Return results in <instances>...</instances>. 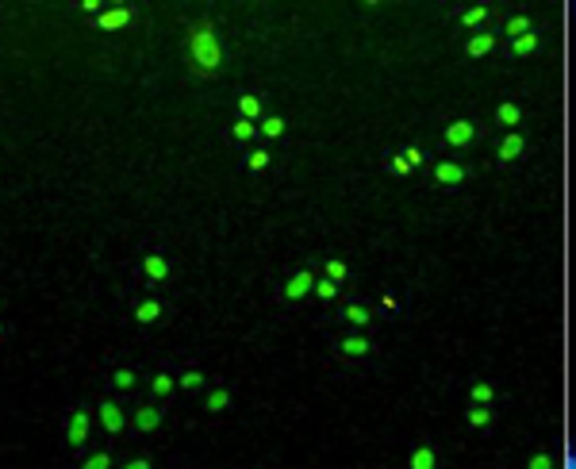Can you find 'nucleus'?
I'll use <instances>...</instances> for the list:
<instances>
[{"mask_svg":"<svg viewBox=\"0 0 576 469\" xmlns=\"http://www.w3.org/2000/svg\"><path fill=\"white\" fill-rule=\"evenodd\" d=\"M188 58L200 73H215L223 65V46L215 39V27L212 23H196L192 35H188Z\"/></svg>","mask_w":576,"mask_h":469,"instance_id":"obj_1","label":"nucleus"},{"mask_svg":"<svg viewBox=\"0 0 576 469\" xmlns=\"http://www.w3.org/2000/svg\"><path fill=\"white\" fill-rule=\"evenodd\" d=\"M308 293H315V274H311V269H300L296 277H288L285 300H304Z\"/></svg>","mask_w":576,"mask_h":469,"instance_id":"obj_2","label":"nucleus"},{"mask_svg":"<svg viewBox=\"0 0 576 469\" xmlns=\"http://www.w3.org/2000/svg\"><path fill=\"white\" fill-rule=\"evenodd\" d=\"M477 139V124L473 119H453V124L446 127V143L450 146H469Z\"/></svg>","mask_w":576,"mask_h":469,"instance_id":"obj_3","label":"nucleus"},{"mask_svg":"<svg viewBox=\"0 0 576 469\" xmlns=\"http://www.w3.org/2000/svg\"><path fill=\"white\" fill-rule=\"evenodd\" d=\"M523 150H526V139L518 135V131H507V135L499 139V146H496V158H499V162H515Z\"/></svg>","mask_w":576,"mask_h":469,"instance_id":"obj_4","label":"nucleus"},{"mask_svg":"<svg viewBox=\"0 0 576 469\" xmlns=\"http://www.w3.org/2000/svg\"><path fill=\"white\" fill-rule=\"evenodd\" d=\"M100 424H104L108 435H119V431L127 427V419H124V411H119L116 400H104V404H100Z\"/></svg>","mask_w":576,"mask_h":469,"instance_id":"obj_5","label":"nucleus"},{"mask_svg":"<svg viewBox=\"0 0 576 469\" xmlns=\"http://www.w3.org/2000/svg\"><path fill=\"white\" fill-rule=\"evenodd\" d=\"M492 46H496V35L492 31H477V35H469L465 54H469V58H484V54H492Z\"/></svg>","mask_w":576,"mask_h":469,"instance_id":"obj_6","label":"nucleus"},{"mask_svg":"<svg viewBox=\"0 0 576 469\" xmlns=\"http://www.w3.org/2000/svg\"><path fill=\"white\" fill-rule=\"evenodd\" d=\"M434 181H438V185H461V181H465V166L438 162V166H434Z\"/></svg>","mask_w":576,"mask_h":469,"instance_id":"obj_7","label":"nucleus"},{"mask_svg":"<svg viewBox=\"0 0 576 469\" xmlns=\"http://www.w3.org/2000/svg\"><path fill=\"white\" fill-rule=\"evenodd\" d=\"M65 435H70V446H85V438H89V411H73Z\"/></svg>","mask_w":576,"mask_h":469,"instance_id":"obj_8","label":"nucleus"},{"mask_svg":"<svg viewBox=\"0 0 576 469\" xmlns=\"http://www.w3.org/2000/svg\"><path fill=\"white\" fill-rule=\"evenodd\" d=\"M131 23V8H108V12H100L97 27L100 31H116V27H127Z\"/></svg>","mask_w":576,"mask_h":469,"instance_id":"obj_9","label":"nucleus"},{"mask_svg":"<svg viewBox=\"0 0 576 469\" xmlns=\"http://www.w3.org/2000/svg\"><path fill=\"white\" fill-rule=\"evenodd\" d=\"M338 354H346V358H365V354H369V339H365V335H346V339H338Z\"/></svg>","mask_w":576,"mask_h":469,"instance_id":"obj_10","label":"nucleus"},{"mask_svg":"<svg viewBox=\"0 0 576 469\" xmlns=\"http://www.w3.org/2000/svg\"><path fill=\"white\" fill-rule=\"evenodd\" d=\"M496 124H499V127H507V131H515L518 124H523V108L511 104V100H504V104L496 108Z\"/></svg>","mask_w":576,"mask_h":469,"instance_id":"obj_11","label":"nucleus"},{"mask_svg":"<svg viewBox=\"0 0 576 469\" xmlns=\"http://www.w3.org/2000/svg\"><path fill=\"white\" fill-rule=\"evenodd\" d=\"M408 469H438V454H434V446H415L411 458H408Z\"/></svg>","mask_w":576,"mask_h":469,"instance_id":"obj_12","label":"nucleus"},{"mask_svg":"<svg viewBox=\"0 0 576 469\" xmlns=\"http://www.w3.org/2000/svg\"><path fill=\"white\" fill-rule=\"evenodd\" d=\"M143 274H146L150 281H165V277H169V262H165L162 254H146V258H143Z\"/></svg>","mask_w":576,"mask_h":469,"instance_id":"obj_13","label":"nucleus"},{"mask_svg":"<svg viewBox=\"0 0 576 469\" xmlns=\"http://www.w3.org/2000/svg\"><path fill=\"white\" fill-rule=\"evenodd\" d=\"M135 427H138V431H158V427H162V411L143 404V408L135 411Z\"/></svg>","mask_w":576,"mask_h":469,"instance_id":"obj_14","label":"nucleus"},{"mask_svg":"<svg viewBox=\"0 0 576 469\" xmlns=\"http://www.w3.org/2000/svg\"><path fill=\"white\" fill-rule=\"evenodd\" d=\"M504 31L511 35V39H523V35L534 31V20H531V16H511V20L504 23Z\"/></svg>","mask_w":576,"mask_h":469,"instance_id":"obj_15","label":"nucleus"},{"mask_svg":"<svg viewBox=\"0 0 576 469\" xmlns=\"http://www.w3.org/2000/svg\"><path fill=\"white\" fill-rule=\"evenodd\" d=\"M534 50H538V31L523 35V39H511V54H515V58H531Z\"/></svg>","mask_w":576,"mask_h":469,"instance_id":"obj_16","label":"nucleus"},{"mask_svg":"<svg viewBox=\"0 0 576 469\" xmlns=\"http://www.w3.org/2000/svg\"><path fill=\"white\" fill-rule=\"evenodd\" d=\"M492 397H496V389H492L488 381H477L473 389H469V400H473V404H480V408L492 404Z\"/></svg>","mask_w":576,"mask_h":469,"instance_id":"obj_17","label":"nucleus"},{"mask_svg":"<svg viewBox=\"0 0 576 469\" xmlns=\"http://www.w3.org/2000/svg\"><path fill=\"white\" fill-rule=\"evenodd\" d=\"M158 316H162V304H158V300H143V304L135 308V320L138 323H154Z\"/></svg>","mask_w":576,"mask_h":469,"instance_id":"obj_18","label":"nucleus"},{"mask_svg":"<svg viewBox=\"0 0 576 469\" xmlns=\"http://www.w3.org/2000/svg\"><path fill=\"white\" fill-rule=\"evenodd\" d=\"M465 424H469V427H492V411L480 408V404H473V408L465 411Z\"/></svg>","mask_w":576,"mask_h":469,"instance_id":"obj_19","label":"nucleus"},{"mask_svg":"<svg viewBox=\"0 0 576 469\" xmlns=\"http://www.w3.org/2000/svg\"><path fill=\"white\" fill-rule=\"evenodd\" d=\"M488 20V8L484 4H473V8H465V12H461V27H480Z\"/></svg>","mask_w":576,"mask_h":469,"instance_id":"obj_20","label":"nucleus"},{"mask_svg":"<svg viewBox=\"0 0 576 469\" xmlns=\"http://www.w3.org/2000/svg\"><path fill=\"white\" fill-rule=\"evenodd\" d=\"M227 404H231V392H227V389H212V392H207V400H204L207 411H223Z\"/></svg>","mask_w":576,"mask_h":469,"instance_id":"obj_21","label":"nucleus"},{"mask_svg":"<svg viewBox=\"0 0 576 469\" xmlns=\"http://www.w3.org/2000/svg\"><path fill=\"white\" fill-rule=\"evenodd\" d=\"M261 135H266V139L285 135V119H281V116H266V119H261Z\"/></svg>","mask_w":576,"mask_h":469,"instance_id":"obj_22","label":"nucleus"},{"mask_svg":"<svg viewBox=\"0 0 576 469\" xmlns=\"http://www.w3.org/2000/svg\"><path fill=\"white\" fill-rule=\"evenodd\" d=\"M150 392H154V397H169V392H173V377H169V373H158V377L150 381Z\"/></svg>","mask_w":576,"mask_h":469,"instance_id":"obj_23","label":"nucleus"},{"mask_svg":"<svg viewBox=\"0 0 576 469\" xmlns=\"http://www.w3.org/2000/svg\"><path fill=\"white\" fill-rule=\"evenodd\" d=\"M239 112H242V119L261 116V100H258V97H242V100H239Z\"/></svg>","mask_w":576,"mask_h":469,"instance_id":"obj_24","label":"nucleus"},{"mask_svg":"<svg viewBox=\"0 0 576 469\" xmlns=\"http://www.w3.org/2000/svg\"><path fill=\"white\" fill-rule=\"evenodd\" d=\"M526 469H553V458L545 454V450H534V454L526 458Z\"/></svg>","mask_w":576,"mask_h":469,"instance_id":"obj_25","label":"nucleus"},{"mask_svg":"<svg viewBox=\"0 0 576 469\" xmlns=\"http://www.w3.org/2000/svg\"><path fill=\"white\" fill-rule=\"evenodd\" d=\"M346 320H350V323H357V327H365V323H369V308L350 304V308H346Z\"/></svg>","mask_w":576,"mask_h":469,"instance_id":"obj_26","label":"nucleus"},{"mask_svg":"<svg viewBox=\"0 0 576 469\" xmlns=\"http://www.w3.org/2000/svg\"><path fill=\"white\" fill-rule=\"evenodd\" d=\"M315 296H323V300H335L338 296V285H335V281H315Z\"/></svg>","mask_w":576,"mask_h":469,"instance_id":"obj_27","label":"nucleus"},{"mask_svg":"<svg viewBox=\"0 0 576 469\" xmlns=\"http://www.w3.org/2000/svg\"><path fill=\"white\" fill-rule=\"evenodd\" d=\"M81 469H112V458H108V454H104V450H100V454L85 458V465H81Z\"/></svg>","mask_w":576,"mask_h":469,"instance_id":"obj_28","label":"nucleus"},{"mask_svg":"<svg viewBox=\"0 0 576 469\" xmlns=\"http://www.w3.org/2000/svg\"><path fill=\"white\" fill-rule=\"evenodd\" d=\"M254 131H258V127H254L250 119H239V124H234V139H239V143H246V139H254Z\"/></svg>","mask_w":576,"mask_h":469,"instance_id":"obj_29","label":"nucleus"},{"mask_svg":"<svg viewBox=\"0 0 576 469\" xmlns=\"http://www.w3.org/2000/svg\"><path fill=\"white\" fill-rule=\"evenodd\" d=\"M177 384H181V389H200V384H204V373L188 370V373H181V381H177Z\"/></svg>","mask_w":576,"mask_h":469,"instance_id":"obj_30","label":"nucleus"},{"mask_svg":"<svg viewBox=\"0 0 576 469\" xmlns=\"http://www.w3.org/2000/svg\"><path fill=\"white\" fill-rule=\"evenodd\" d=\"M112 381H116V389H135V373H131V370H116V377H112Z\"/></svg>","mask_w":576,"mask_h":469,"instance_id":"obj_31","label":"nucleus"},{"mask_svg":"<svg viewBox=\"0 0 576 469\" xmlns=\"http://www.w3.org/2000/svg\"><path fill=\"white\" fill-rule=\"evenodd\" d=\"M327 277H330V281H335V285H338V281L346 277V262H327Z\"/></svg>","mask_w":576,"mask_h":469,"instance_id":"obj_32","label":"nucleus"},{"mask_svg":"<svg viewBox=\"0 0 576 469\" xmlns=\"http://www.w3.org/2000/svg\"><path fill=\"white\" fill-rule=\"evenodd\" d=\"M266 162H269L266 150H254V154H250V170H266Z\"/></svg>","mask_w":576,"mask_h":469,"instance_id":"obj_33","label":"nucleus"},{"mask_svg":"<svg viewBox=\"0 0 576 469\" xmlns=\"http://www.w3.org/2000/svg\"><path fill=\"white\" fill-rule=\"evenodd\" d=\"M124 469H154V465H150V458H135V462H127Z\"/></svg>","mask_w":576,"mask_h":469,"instance_id":"obj_34","label":"nucleus"},{"mask_svg":"<svg viewBox=\"0 0 576 469\" xmlns=\"http://www.w3.org/2000/svg\"><path fill=\"white\" fill-rule=\"evenodd\" d=\"M392 170H396V173H408V170H411L408 158H392Z\"/></svg>","mask_w":576,"mask_h":469,"instance_id":"obj_35","label":"nucleus"},{"mask_svg":"<svg viewBox=\"0 0 576 469\" xmlns=\"http://www.w3.org/2000/svg\"><path fill=\"white\" fill-rule=\"evenodd\" d=\"M419 162H423V154H419V150L411 146V150H408V166H419Z\"/></svg>","mask_w":576,"mask_h":469,"instance_id":"obj_36","label":"nucleus"},{"mask_svg":"<svg viewBox=\"0 0 576 469\" xmlns=\"http://www.w3.org/2000/svg\"><path fill=\"white\" fill-rule=\"evenodd\" d=\"M565 469H576V454L569 450V458H565Z\"/></svg>","mask_w":576,"mask_h":469,"instance_id":"obj_37","label":"nucleus"}]
</instances>
